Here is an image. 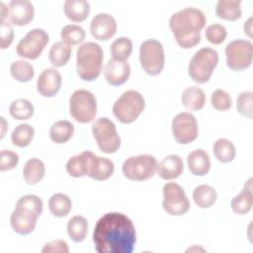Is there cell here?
Segmentation results:
<instances>
[{"mask_svg":"<svg viewBox=\"0 0 253 253\" xmlns=\"http://www.w3.org/2000/svg\"><path fill=\"white\" fill-rule=\"evenodd\" d=\"M93 242L98 253H131L136 242L133 222L122 212H107L96 222Z\"/></svg>","mask_w":253,"mask_h":253,"instance_id":"1","label":"cell"},{"mask_svg":"<svg viewBox=\"0 0 253 253\" xmlns=\"http://www.w3.org/2000/svg\"><path fill=\"white\" fill-rule=\"evenodd\" d=\"M206 23V16L201 10L189 7L174 13L169 20V27L177 44L189 49L201 42V31Z\"/></svg>","mask_w":253,"mask_h":253,"instance_id":"2","label":"cell"},{"mask_svg":"<svg viewBox=\"0 0 253 253\" xmlns=\"http://www.w3.org/2000/svg\"><path fill=\"white\" fill-rule=\"evenodd\" d=\"M104 59L102 47L93 42L82 43L76 52V71L80 79L93 81L101 73Z\"/></svg>","mask_w":253,"mask_h":253,"instance_id":"3","label":"cell"},{"mask_svg":"<svg viewBox=\"0 0 253 253\" xmlns=\"http://www.w3.org/2000/svg\"><path fill=\"white\" fill-rule=\"evenodd\" d=\"M218 63V53L211 47H203L195 52L188 65V74L191 79L200 84L210 80Z\"/></svg>","mask_w":253,"mask_h":253,"instance_id":"4","label":"cell"},{"mask_svg":"<svg viewBox=\"0 0 253 253\" xmlns=\"http://www.w3.org/2000/svg\"><path fill=\"white\" fill-rule=\"evenodd\" d=\"M144 107L143 96L135 90H127L114 103L113 114L120 123L127 125L133 123L140 116Z\"/></svg>","mask_w":253,"mask_h":253,"instance_id":"5","label":"cell"},{"mask_svg":"<svg viewBox=\"0 0 253 253\" xmlns=\"http://www.w3.org/2000/svg\"><path fill=\"white\" fill-rule=\"evenodd\" d=\"M69 112L78 123L92 122L97 114V100L93 93L85 89L75 90L69 99Z\"/></svg>","mask_w":253,"mask_h":253,"instance_id":"6","label":"cell"},{"mask_svg":"<svg viewBox=\"0 0 253 253\" xmlns=\"http://www.w3.org/2000/svg\"><path fill=\"white\" fill-rule=\"evenodd\" d=\"M139 61L142 69L148 75L156 76L160 74L165 63L162 43L154 39L144 41L139 47Z\"/></svg>","mask_w":253,"mask_h":253,"instance_id":"7","label":"cell"},{"mask_svg":"<svg viewBox=\"0 0 253 253\" xmlns=\"http://www.w3.org/2000/svg\"><path fill=\"white\" fill-rule=\"evenodd\" d=\"M157 161L153 155L141 154L130 156L124 161V176L131 181H144L153 177L157 169Z\"/></svg>","mask_w":253,"mask_h":253,"instance_id":"8","label":"cell"},{"mask_svg":"<svg viewBox=\"0 0 253 253\" xmlns=\"http://www.w3.org/2000/svg\"><path fill=\"white\" fill-rule=\"evenodd\" d=\"M92 133L101 151L115 153L121 146V137L115 124L108 118H99L92 125Z\"/></svg>","mask_w":253,"mask_h":253,"instance_id":"9","label":"cell"},{"mask_svg":"<svg viewBox=\"0 0 253 253\" xmlns=\"http://www.w3.org/2000/svg\"><path fill=\"white\" fill-rule=\"evenodd\" d=\"M253 45L246 40H234L225 46L226 65L233 71L247 69L252 63Z\"/></svg>","mask_w":253,"mask_h":253,"instance_id":"10","label":"cell"},{"mask_svg":"<svg viewBox=\"0 0 253 253\" xmlns=\"http://www.w3.org/2000/svg\"><path fill=\"white\" fill-rule=\"evenodd\" d=\"M164 211L170 215H183L190 209V202L184 189L177 183H166L162 189Z\"/></svg>","mask_w":253,"mask_h":253,"instance_id":"11","label":"cell"},{"mask_svg":"<svg viewBox=\"0 0 253 253\" xmlns=\"http://www.w3.org/2000/svg\"><path fill=\"white\" fill-rule=\"evenodd\" d=\"M48 41L49 37L44 30L33 29L18 42L16 46L17 54L27 59H37L42 54Z\"/></svg>","mask_w":253,"mask_h":253,"instance_id":"12","label":"cell"},{"mask_svg":"<svg viewBox=\"0 0 253 253\" xmlns=\"http://www.w3.org/2000/svg\"><path fill=\"white\" fill-rule=\"evenodd\" d=\"M171 128L175 140L180 144H189L196 140L199 135L197 119L187 112L179 113L174 117Z\"/></svg>","mask_w":253,"mask_h":253,"instance_id":"13","label":"cell"},{"mask_svg":"<svg viewBox=\"0 0 253 253\" xmlns=\"http://www.w3.org/2000/svg\"><path fill=\"white\" fill-rule=\"evenodd\" d=\"M39 216L35 211L16 204L10 216V224L12 229L18 234L27 235L34 231Z\"/></svg>","mask_w":253,"mask_h":253,"instance_id":"14","label":"cell"},{"mask_svg":"<svg viewBox=\"0 0 253 253\" xmlns=\"http://www.w3.org/2000/svg\"><path fill=\"white\" fill-rule=\"evenodd\" d=\"M90 32L94 39L98 41H108L117 32V21L108 13H99L90 24Z\"/></svg>","mask_w":253,"mask_h":253,"instance_id":"15","label":"cell"},{"mask_svg":"<svg viewBox=\"0 0 253 253\" xmlns=\"http://www.w3.org/2000/svg\"><path fill=\"white\" fill-rule=\"evenodd\" d=\"M62 78L55 68H46L39 76L37 90L42 97H54L61 87Z\"/></svg>","mask_w":253,"mask_h":253,"instance_id":"16","label":"cell"},{"mask_svg":"<svg viewBox=\"0 0 253 253\" xmlns=\"http://www.w3.org/2000/svg\"><path fill=\"white\" fill-rule=\"evenodd\" d=\"M9 22L15 26H25L33 21L35 9L28 0H12L9 5Z\"/></svg>","mask_w":253,"mask_h":253,"instance_id":"17","label":"cell"},{"mask_svg":"<svg viewBox=\"0 0 253 253\" xmlns=\"http://www.w3.org/2000/svg\"><path fill=\"white\" fill-rule=\"evenodd\" d=\"M130 75V66L127 61L109 59L104 67V76L112 86H120L126 83Z\"/></svg>","mask_w":253,"mask_h":253,"instance_id":"18","label":"cell"},{"mask_svg":"<svg viewBox=\"0 0 253 253\" xmlns=\"http://www.w3.org/2000/svg\"><path fill=\"white\" fill-rule=\"evenodd\" d=\"M114 171L115 165L112 160L106 157L98 156L94 153L92 154L87 176L96 181H105L114 174Z\"/></svg>","mask_w":253,"mask_h":253,"instance_id":"19","label":"cell"},{"mask_svg":"<svg viewBox=\"0 0 253 253\" xmlns=\"http://www.w3.org/2000/svg\"><path fill=\"white\" fill-rule=\"evenodd\" d=\"M184 170L182 158L177 154H170L163 158L157 165L156 172L163 180H174L178 178Z\"/></svg>","mask_w":253,"mask_h":253,"instance_id":"20","label":"cell"},{"mask_svg":"<svg viewBox=\"0 0 253 253\" xmlns=\"http://www.w3.org/2000/svg\"><path fill=\"white\" fill-rule=\"evenodd\" d=\"M253 206V194H252V178L244 184L242 191L235 196L230 203L231 210L234 213L243 215L248 213Z\"/></svg>","mask_w":253,"mask_h":253,"instance_id":"21","label":"cell"},{"mask_svg":"<svg viewBox=\"0 0 253 253\" xmlns=\"http://www.w3.org/2000/svg\"><path fill=\"white\" fill-rule=\"evenodd\" d=\"M189 171L195 176H204L211 169V159L207 151L204 149H196L192 151L187 158Z\"/></svg>","mask_w":253,"mask_h":253,"instance_id":"22","label":"cell"},{"mask_svg":"<svg viewBox=\"0 0 253 253\" xmlns=\"http://www.w3.org/2000/svg\"><path fill=\"white\" fill-rule=\"evenodd\" d=\"M93 152L83 151L80 154L72 156L66 163V172L74 178H80L88 175V167Z\"/></svg>","mask_w":253,"mask_h":253,"instance_id":"23","label":"cell"},{"mask_svg":"<svg viewBox=\"0 0 253 253\" xmlns=\"http://www.w3.org/2000/svg\"><path fill=\"white\" fill-rule=\"evenodd\" d=\"M63 10L68 20L74 23H81L89 15L90 4L84 0H67L64 2Z\"/></svg>","mask_w":253,"mask_h":253,"instance_id":"24","label":"cell"},{"mask_svg":"<svg viewBox=\"0 0 253 253\" xmlns=\"http://www.w3.org/2000/svg\"><path fill=\"white\" fill-rule=\"evenodd\" d=\"M183 106L189 111H200L206 104V94L203 89L197 86L186 88L181 96Z\"/></svg>","mask_w":253,"mask_h":253,"instance_id":"25","label":"cell"},{"mask_svg":"<svg viewBox=\"0 0 253 253\" xmlns=\"http://www.w3.org/2000/svg\"><path fill=\"white\" fill-rule=\"evenodd\" d=\"M241 1L239 0H219L215 6V14L225 21H236L241 15Z\"/></svg>","mask_w":253,"mask_h":253,"instance_id":"26","label":"cell"},{"mask_svg":"<svg viewBox=\"0 0 253 253\" xmlns=\"http://www.w3.org/2000/svg\"><path fill=\"white\" fill-rule=\"evenodd\" d=\"M45 167L39 158L29 159L23 168V177L27 184L36 185L41 182L44 176Z\"/></svg>","mask_w":253,"mask_h":253,"instance_id":"27","label":"cell"},{"mask_svg":"<svg viewBox=\"0 0 253 253\" xmlns=\"http://www.w3.org/2000/svg\"><path fill=\"white\" fill-rule=\"evenodd\" d=\"M193 200L199 208L209 209L215 204L217 194L213 187L207 184H202L194 189Z\"/></svg>","mask_w":253,"mask_h":253,"instance_id":"28","label":"cell"},{"mask_svg":"<svg viewBox=\"0 0 253 253\" xmlns=\"http://www.w3.org/2000/svg\"><path fill=\"white\" fill-rule=\"evenodd\" d=\"M74 133V126L68 121H57L49 128V138L57 144L66 143Z\"/></svg>","mask_w":253,"mask_h":253,"instance_id":"29","label":"cell"},{"mask_svg":"<svg viewBox=\"0 0 253 253\" xmlns=\"http://www.w3.org/2000/svg\"><path fill=\"white\" fill-rule=\"evenodd\" d=\"M72 208L70 198L62 193L53 194L48 200V209L52 215L56 217L66 216Z\"/></svg>","mask_w":253,"mask_h":253,"instance_id":"30","label":"cell"},{"mask_svg":"<svg viewBox=\"0 0 253 253\" xmlns=\"http://www.w3.org/2000/svg\"><path fill=\"white\" fill-rule=\"evenodd\" d=\"M71 46L63 42H54L48 52V59L54 67L64 66L70 59Z\"/></svg>","mask_w":253,"mask_h":253,"instance_id":"31","label":"cell"},{"mask_svg":"<svg viewBox=\"0 0 253 253\" xmlns=\"http://www.w3.org/2000/svg\"><path fill=\"white\" fill-rule=\"evenodd\" d=\"M67 233L74 242H82L88 233V221L82 215L72 216L67 223Z\"/></svg>","mask_w":253,"mask_h":253,"instance_id":"32","label":"cell"},{"mask_svg":"<svg viewBox=\"0 0 253 253\" xmlns=\"http://www.w3.org/2000/svg\"><path fill=\"white\" fill-rule=\"evenodd\" d=\"M214 157L221 163L231 162L236 155L234 144L226 138H218L212 147Z\"/></svg>","mask_w":253,"mask_h":253,"instance_id":"33","label":"cell"},{"mask_svg":"<svg viewBox=\"0 0 253 253\" xmlns=\"http://www.w3.org/2000/svg\"><path fill=\"white\" fill-rule=\"evenodd\" d=\"M35 112L33 104L27 99H16L9 106V113L11 117L18 121L29 120L33 117Z\"/></svg>","mask_w":253,"mask_h":253,"instance_id":"34","label":"cell"},{"mask_svg":"<svg viewBox=\"0 0 253 253\" xmlns=\"http://www.w3.org/2000/svg\"><path fill=\"white\" fill-rule=\"evenodd\" d=\"M35 135V129L29 124H20L17 126L12 134L11 140L12 143L20 148L27 147L32 142Z\"/></svg>","mask_w":253,"mask_h":253,"instance_id":"35","label":"cell"},{"mask_svg":"<svg viewBox=\"0 0 253 253\" xmlns=\"http://www.w3.org/2000/svg\"><path fill=\"white\" fill-rule=\"evenodd\" d=\"M132 51V42L129 38L121 37L111 44V54L113 59L126 61Z\"/></svg>","mask_w":253,"mask_h":253,"instance_id":"36","label":"cell"},{"mask_svg":"<svg viewBox=\"0 0 253 253\" xmlns=\"http://www.w3.org/2000/svg\"><path fill=\"white\" fill-rule=\"evenodd\" d=\"M12 77L19 82H29L35 75L34 67L31 63L25 60H16L10 66Z\"/></svg>","mask_w":253,"mask_h":253,"instance_id":"37","label":"cell"},{"mask_svg":"<svg viewBox=\"0 0 253 253\" xmlns=\"http://www.w3.org/2000/svg\"><path fill=\"white\" fill-rule=\"evenodd\" d=\"M60 37L63 42L68 45H76L81 43L86 37L85 30L78 25H66L62 28Z\"/></svg>","mask_w":253,"mask_h":253,"instance_id":"38","label":"cell"},{"mask_svg":"<svg viewBox=\"0 0 253 253\" xmlns=\"http://www.w3.org/2000/svg\"><path fill=\"white\" fill-rule=\"evenodd\" d=\"M211 103L215 110L225 112L231 108L232 100L227 92L222 89H216L211 96Z\"/></svg>","mask_w":253,"mask_h":253,"instance_id":"39","label":"cell"},{"mask_svg":"<svg viewBox=\"0 0 253 253\" xmlns=\"http://www.w3.org/2000/svg\"><path fill=\"white\" fill-rule=\"evenodd\" d=\"M205 36L208 42L212 44L222 43L227 36L226 29L220 24H212L209 26L205 32Z\"/></svg>","mask_w":253,"mask_h":253,"instance_id":"40","label":"cell"},{"mask_svg":"<svg viewBox=\"0 0 253 253\" xmlns=\"http://www.w3.org/2000/svg\"><path fill=\"white\" fill-rule=\"evenodd\" d=\"M252 95L251 91H244L240 93L236 100V109L238 113L247 118L252 119Z\"/></svg>","mask_w":253,"mask_h":253,"instance_id":"41","label":"cell"},{"mask_svg":"<svg viewBox=\"0 0 253 253\" xmlns=\"http://www.w3.org/2000/svg\"><path fill=\"white\" fill-rule=\"evenodd\" d=\"M17 205L23 206L33 211H35L36 213H38L39 215H41L42 213V210H43V204L41 198H39L36 195H25L22 198L19 199V201L17 202Z\"/></svg>","mask_w":253,"mask_h":253,"instance_id":"42","label":"cell"},{"mask_svg":"<svg viewBox=\"0 0 253 253\" xmlns=\"http://www.w3.org/2000/svg\"><path fill=\"white\" fill-rule=\"evenodd\" d=\"M19 163V155L12 150H1L0 152V170L9 171L14 169Z\"/></svg>","mask_w":253,"mask_h":253,"instance_id":"43","label":"cell"},{"mask_svg":"<svg viewBox=\"0 0 253 253\" xmlns=\"http://www.w3.org/2000/svg\"><path fill=\"white\" fill-rule=\"evenodd\" d=\"M0 34H1V48L6 49L9 47L14 40V30L10 23H0Z\"/></svg>","mask_w":253,"mask_h":253,"instance_id":"44","label":"cell"},{"mask_svg":"<svg viewBox=\"0 0 253 253\" xmlns=\"http://www.w3.org/2000/svg\"><path fill=\"white\" fill-rule=\"evenodd\" d=\"M42 253H68L69 248L66 241L61 239L51 240L45 243L42 249Z\"/></svg>","mask_w":253,"mask_h":253,"instance_id":"45","label":"cell"},{"mask_svg":"<svg viewBox=\"0 0 253 253\" xmlns=\"http://www.w3.org/2000/svg\"><path fill=\"white\" fill-rule=\"evenodd\" d=\"M9 18V7L0 2V23H5Z\"/></svg>","mask_w":253,"mask_h":253,"instance_id":"46","label":"cell"},{"mask_svg":"<svg viewBox=\"0 0 253 253\" xmlns=\"http://www.w3.org/2000/svg\"><path fill=\"white\" fill-rule=\"evenodd\" d=\"M244 33L247 34V36L249 38L252 37L251 35V32H252V17H250L245 23H244Z\"/></svg>","mask_w":253,"mask_h":253,"instance_id":"47","label":"cell"},{"mask_svg":"<svg viewBox=\"0 0 253 253\" xmlns=\"http://www.w3.org/2000/svg\"><path fill=\"white\" fill-rule=\"evenodd\" d=\"M0 119H1V126H2V131H1V136H0V138H3L4 135H5L6 128H7V123H6V120H5L3 117H1Z\"/></svg>","mask_w":253,"mask_h":253,"instance_id":"48","label":"cell"}]
</instances>
